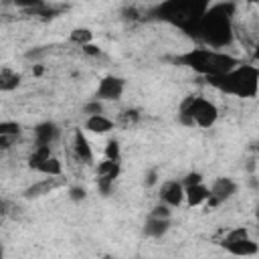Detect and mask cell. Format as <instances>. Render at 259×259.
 <instances>
[{
	"instance_id": "27",
	"label": "cell",
	"mask_w": 259,
	"mask_h": 259,
	"mask_svg": "<svg viewBox=\"0 0 259 259\" xmlns=\"http://www.w3.org/2000/svg\"><path fill=\"white\" fill-rule=\"evenodd\" d=\"M180 182H182V186H184V188H188V186H196V184H202V174H200V172H188Z\"/></svg>"
},
{
	"instance_id": "12",
	"label": "cell",
	"mask_w": 259,
	"mask_h": 259,
	"mask_svg": "<svg viewBox=\"0 0 259 259\" xmlns=\"http://www.w3.org/2000/svg\"><path fill=\"white\" fill-rule=\"evenodd\" d=\"M73 152L81 162H85V164L93 162V150H91L89 140L85 138V134L81 130H75V134H73Z\"/></svg>"
},
{
	"instance_id": "16",
	"label": "cell",
	"mask_w": 259,
	"mask_h": 259,
	"mask_svg": "<svg viewBox=\"0 0 259 259\" xmlns=\"http://www.w3.org/2000/svg\"><path fill=\"white\" fill-rule=\"evenodd\" d=\"M22 81V75L12 71L10 67H2L0 69V91L8 93V91H14Z\"/></svg>"
},
{
	"instance_id": "1",
	"label": "cell",
	"mask_w": 259,
	"mask_h": 259,
	"mask_svg": "<svg viewBox=\"0 0 259 259\" xmlns=\"http://www.w3.org/2000/svg\"><path fill=\"white\" fill-rule=\"evenodd\" d=\"M237 12L235 2H219L210 4L204 16L200 18L194 36L200 38L208 49L217 51L233 40V16Z\"/></svg>"
},
{
	"instance_id": "23",
	"label": "cell",
	"mask_w": 259,
	"mask_h": 259,
	"mask_svg": "<svg viewBox=\"0 0 259 259\" xmlns=\"http://www.w3.org/2000/svg\"><path fill=\"white\" fill-rule=\"evenodd\" d=\"M105 158L107 160H113V162H119L121 158V148H119V142L117 140H109L105 144Z\"/></svg>"
},
{
	"instance_id": "25",
	"label": "cell",
	"mask_w": 259,
	"mask_h": 259,
	"mask_svg": "<svg viewBox=\"0 0 259 259\" xmlns=\"http://www.w3.org/2000/svg\"><path fill=\"white\" fill-rule=\"evenodd\" d=\"M83 113H87V117H91V115H101V113H103V101H99V99L87 101V103L83 105Z\"/></svg>"
},
{
	"instance_id": "33",
	"label": "cell",
	"mask_w": 259,
	"mask_h": 259,
	"mask_svg": "<svg viewBox=\"0 0 259 259\" xmlns=\"http://www.w3.org/2000/svg\"><path fill=\"white\" fill-rule=\"evenodd\" d=\"M16 138H10V136H0V148L2 150H8L10 148V144L14 142Z\"/></svg>"
},
{
	"instance_id": "4",
	"label": "cell",
	"mask_w": 259,
	"mask_h": 259,
	"mask_svg": "<svg viewBox=\"0 0 259 259\" xmlns=\"http://www.w3.org/2000/svg\"><path fill=\"white\" fill-rule=\"evenodd\" d=\"M206 83L221 93L237 95L243 99H251L259 93V69L251 63H241L233 71L219 75V77H208Z\"/></svg>"
},
{
	"instance_id": "14",
	"label": "cell",
	"mask_w": 259,
	"mask_h": 259,
	"mask_svg": "<svg viewBox=\"0 0 259 259\" xmlns=\"http://www.w3.org/2000/svg\"><path fill=\"white\" fill-rule=\"evenodd\" d=\"M170 229V219H152L148 217L146 225H144V235L152 237V239H160L162 235H166Z\"/></svg>"
},
{
	"instance_id": "38",
	"label": "cell",
	"mask_w": 259,
	"mask_h": 259,
	"mask_svg": "<svg viewBox=\"0 0 259 259\" xmlns=\"http://www.w3.org/2000/svg\"><path fill=\"white\" fill-rule=\"evenodd\" d=\"M249 184H251L253 188H259V182H257V180H249Z\"/></svg>"
},
{
	"instance_id": "32",
	"label": "cell",
	"mask_w": 259,
	"mask_h": 259,
	"mask_svg": "<svg viewBox=\"0 0 259 259\" xmlns=\"http://www.w3.org/2000/svg\"><path fill=\"white\" fill-rule=\"evenodd\" d=\"M138 117H140V113H138L136 109H127V111L121 113V119H123L125 123H134V121H138Z\"/></svg>"
},
{
	"instance_id": "26",
	"label": "cell",
	"mask_w": 259,
	"mask_h": 259,
	"mask_svg": "<svg viewBox=\"0 0 259 259\" xmlns=\"http://www.w3.org/2000/svg\"><path fill=\"white\" fill-rule=\"evenodd\" d=\"M170 214H172V210H170V206L164 204V202H158V204L150 210V217H152V219H170Z\"/></svg>"
},
{
	"instance_id": "2",
	"label": "cell",
	"mask_w": 259,
	"mask_h": 259,
	"mask_svg": "<svg viewBox=\"0 0 259 259\" xmlns=\"http://www.w3.org/2000/svg\"><path fill=\"white\" fill-rule=\"evenodd\" d=\"M208 2H162L156 4L152 8H148L146 18H154V20H164L170 22L178 28H182L186 34L194 36L196 26L200 22V18L204 16V12L208 10Z\"/></svg>"
},
{
	"instance_id": "7",
	"label": "cell",
	"mask_w": 259,
	"mask_h": 259,
	"mask_svg": "<svg viewBox=\"0 0 259 259\" xmlns=\"http://www.w3.org/2000/svg\"><path fill=\"white\" fill-rule=\"evenodd\" d=\"M125 89V79L117 77V75H107L99 81L97 91H95V99L99 101H117L121 99Z\"/></svg>"
},
{
	"instance_id": "28",
	"label": "cell",
	"mask_w": 259,
	"mask_h": 259,
	"mask_svg": "<svg viewBox=\"0 0 259 259\" xmlns=\"http://www.w3.org/2000/svg\"><path fill=\"white\" fill-rule=\"evenodd\" d=\"M69 198H71L73 202H81V200L87 198V190H85L83 186H71V188H69Z\"/></svg>"
},
{
	"instance_id": "17",
	"label": "cell",
	"mask_w": 259,
	"mask_h": 259,
	"mask_svg": "<svg viewBox=\"0 0 259 259\" xmlns=\"http://www.w3.org/2000/svg\"><path fill=\"white\" fill-rule=\"evenodd\" d=\"M119 172H121V166H119V162H113V160H103V162H99L97 164V176H105V178H109V180H113L115 182V178L119 176Z\"/></svg>"
},
{
	"instance_id": "9",
	"label": "cell",
	"mask_w": 259,
	"mask_h": 259,
	"mask_svg": "<svg viewBox=\"0 0 259 259\" xmlns=\"http://www.w3.org/2000/svg\"><path fill=\"white\" fill-rule=\"evenodd\" d=\"M61 184H63V180H57L55 176H49V178H42V180L30 184V186H26V188L22 190V196H24L26 200H34V198H40V196L53 192V190L59 188Z\"/></svg>"
},
{
	"instance_id": "18",
	"label": "cell",
	"mask_w": 259,
	"mask_h": 259,
	"mask_svg": "<svg viewBox=\"0 0 259 259\" xmlns=\"http://www.w3.org/2000/svg\"><path fill=\"white\" fill-rule=\"evenodd\" d=\"M53 154H51V146H34L32 154L28 156V168L36 170L45 160H49Z\"/></svg>"
},
{
	"instance_id": "34",
	"label": "cell",
	"mask_w": 259,
	"mask_h": 259,
	"mask_svg": "<svg viewBox=\"0 0 259 259\" xmlns=\"http://www.w3.org/2000/svg\"><path fill=\"white\" fill-rule=\"evenodd\" d=\"M123 14H125L127 18H132V20H136V18H140V12H138V10L134 8V6H132V8H125V10H123Z\"/></svg>"
},
{
	"instance_id": "13",
	"label": "cell",
	"mask_w": 259,
	"mask_h": 259,
	"mask_svg": "<svg viewBox=\"0 0 259 259\" xmlns=\"http://www.w3.org/2000/svg\"><path fill=\"white\" fill-rule=\"evenodd\" d=\"M85 130L91 132V134L101 136V134H107V132L113 130V121L109 117H105L103 113L101 115H91V117L85 119Z\"/></svg>"
},
{
	"instance_id": "3",
	"label": "cell",
	"mask_w": 259,
	"mask_h": 259,
	"mask_svg": "<svg viewBox=\"0 0 259 259\" xmlns=\"http://www.w3.org/2000/svg\"><path fill=\"white\" fill-rule=\"evenodd\" d=\"M178 65H184L188 69H192L194 73L202 75L204 79L208 77H219L225 75L229 71H233L235 67L241 65V61L229 53H221V51H212L208 47H198V49H190L178 57L172 59Z\"/></svg>"
},
{
	"instance_id": "35",
	"label": "cell",
	"mask_w": 259,
	"mask_h": 259,
	"mask_svg": "<svg viewBox=\"0 0 259 259\" xmlns=\"http://www.w3.org/2000/svg\"><path fill=\"white\" fill-rule=\"evenodd\" d=\"M42 71H45V69H42V65H34V67H32V75H36V77H40V75H42Z\"/></svg>"
},
{
	"instance_id": "31",
	"label": "cell",
	"mask_w": 259,
	"mask_h": 259,
	"mask_svg": "<svg viewBox=\"0 0 259 259\" xmlns=\"http://www.w3.org/2000/svg\"><path fill=\"white\" fill-rule=\"evenodd\" d=\"M81 51H83L87 57H99V55H101V49H99L97 45H93V42H91V45L81 47Z\"/></svg>"
},
{
	"instance_id": "29",
	"label": "cell",
	"mask_w": 259,
	"mask_h": 259,
	"mask_svg": "<svg viewBox=\"0 0 259 259\" xmlns=\"http://www.w3.org/2000/svg\"><path fill=\"white\" fill-rule=\"evenodd\" d=\"M97 188H99V192L103 196H107L111 192V188H113V180H109L105 176H97Z\"/></svg>"
},
{
	"instance_id": "20",
	"label": "cell",
	"mask_w": 259,
	"mask_h": 259,
	"mask_svg": "<svg viewBox=\"0 0 259 259\" xmlns=\"http://www.w3.org/2000/svg\"><path fill=\"white\" fill-rule=\"evenodd\" d=\"M69 38H71V42H75L79 47H85V45H91L93 32L89 28H73L71 34H69Z\"/></svg>"
},
{
	"instance_id": "10",
	"label": "cell",
	"mask_w": 259,
	"mask_h": 259,
	"mask_svg": "<svg viewBox=\"0 0 259 259\" xmlns=\"http://www.w3.org/2000/svg\"><path fill=\"white\" fill-rule=\"evenodd\" d=\"M59 138V125L55 121H42L34 125V144L36 146H51Z\"/></svg>"
},
{
	"instance_id": "24",
	"label": "cell",
	"mask_w": 259,
	"mask_h": 259,
	"mask_svg": "<svg viewBox=\"0 0 259 259\" xmlns=\"http://www.w3.org/2000/svg\"><path fill=\"white\" fill-rule=\"evenodd\" d=\"M49 55V47H32V49H28L26 53H24V59L26 61H40V59H45Z\"/></svg>"
},
{
	"instance_id": "40",
	"label": "cell",
	"mask_w": 259,
	"mask_h": 259,
	"mask_svg": "<svg viewBox=\"0 0 259 259\" xmlns=\"http://www.w3.org/2000/svg\"><path fill=\"white\" fill-rule=\"evenodd\" d=\"M253 57H255V59H257V61H259V47H257V49H255V53H253Z\"/></svg>"
},
{
	"instance_id": "19",
	"label": "cell",
	"mask_w": 259,
	"mask_h": 259,
	"mask_svg": "<svg viewBox=\"0 0 259 259\" xmlns=\"http://www.w3.org/2000/svg\"><path fill=\"white\" fill-rule=\"evenodd\" d=\"M36 172H40V174H47V176H61L63 174V166H61V160L59 158H55V156H51L49 160H45L38 168H36Z\"/></svg>"
},
{
	"instance_id": "11",
	"label": "cell",
	"mask_w": 259,
	"mask_h": 259,
	"mask_svg": "<svg viewBox=\"0 0 259 259\" xmlns=\"http://www.w3.org/2000/svg\"><path fill=\"white\" fill-rule=\"evenodd\" d=\"M227 253L235 255V257H253L259 253V243H255L251 237L249 239H243V241H235V243H227V245H221Z\"/></svg>"
},
{
	"instance_id": "21",
	"label": "cell",
	"mask_w": 259,
	"mask_h": 259,
	"mask_svg": "<svg viewBox=\"0 0 259 259\" xmlns=\"http://www.w3.org/2000/svg\"><path fill=\"white\" fill-rule=\"evenodd\" d=\"M243 239H249V231L245 227H237L233 231L227 233V237L221 241V245H227V243H235V241H243Z\"/></svg>"
},
{
	"instance_id": "41",
	"label": "cell",
	"mask_w": 259,
	"mask_h": 259,
	"mask_svg": "<svg viewBox=\"0 0 259 259\" xmlns=\"http://www.w3.org/2000/svg\"><path fill=\"white\" fill-rule=\"evenodd\" d=\"M134 259H142V257H134Z\"/></svg>"
},
{
	"instance_id": "36",
	"label": "cell",
	"mask_w": 259,
	"mask_h": 259,
	"mask_svg": "<svg viewBox=\"0 0 259 259\" xmlns=\"http://www.w3.org/2000/svg\"><path fill=\"white\" fill-rule=\"evenodd\" d=\"M2 214H8V200H2Z\"/></svg>"
},
{
	"instance_id": "22",
	"label": "cell",
	"mask_w": 259,
	"mask_h": 259,
	"mask_svg": "<svg viewBox=\"0 0 259 259\" xmlns=\"http://www.w3.org/2000/svg\"><path fill=\"white\" fill-rule=\"evenodd\" d=\"M22 132L20 123L16 121H0V136H10V138H18Z\"/></svg>"
},
{
	"instance_id": "30",
	"label": "cell",
	"mask_w": 259,
	"mask_h": 259,
	"mask_svg": "<svg viewBox=\"0 0 259 259\" xmlns=\"http://www.w3.org/2000/svg\"><path fill=\"white\" fill-rule=\"evenodd\" d=\"M158 182V170L156 168H150L148 172H146V176H144V184L150 188V186H154Z\"/></svg>"
},
{
	"instance_id": "6",
	"label": "cell",
	"mask_w": 259,
	"mask_h": 259,
	"mask_svg": "<svg viewBox=\"0 0 259 259\" xmlns=\"http://www.w3.org/2000/svg\"><path fill=\"white\" fill-rule=\"evenodd\" d=\"M239 186L233 178H227V176H221L212 182L210 186V196L206 200V208H217L219 204H223L225 200H229L233 194H237Z\"/></svg>"
},
{
	"instance_id": "8",
	"label": "cell",
	"mask_w": 259,
	"mask_h": 259,
	"mask_svg": "<svg viewBox=\"0 0 259 259\" xmlns=\"http://www.w3.org/2000/svg\"><path fill=\"white\" fill-rule=\"evenodd\" d=\"M186 200V188L182 186L180 180H168L160 188V202L168 204L170 208L180 206Z\"/></svg>"
},
{
	"instance_id": "39",
	"label": "cell",
	"mask_w": 259,
	"mask_h": 259,
	"mask_svg": "<svg viewBox=\"0 0 259 259\" xmlns=\"http://www.w3.org/2000/svg\"><path fill=\"white\" fill-rule=\"evenodd\" d=\"M255 219H257V221H259V204H257V206H255Z\"/></svg>"
},
{
	"instance_id": "37",
	"label": "cell",
	"mask_w": 259,
	"mask_h": 259,
	"mask_svg": "<svg viewBox=\"0 0 259 259\" xmlns=\"http://www.w3.org/2000/svg\"><path fill=\"white\" fill-rule=\"evenodd\" d=\"M251 150H253V152H257V154H259V142H253V144H251Z\"/></svg>"
},
{
	"instance_id": "5",
	"label": "cell",
	"mask_w": 259,
	"mask_h": 259,
	"mask_svg": "<svg viewBox=\"0 0 259 259\" xmlns=\"http://www.w3.org/2000/svg\"><path fill=\"white\" fill-rule=\"evenodd\" d=\"M219 119V107L200 97V95H186L178 109V121L182 125H198V127H212Z\"/></svg>"
},
{
	"instance_id": "15",
	"label": "cell",
	"mask_w": 259,
	"mask_h": 259,
	"mask_svg": "<svg viewBox=\"0 0 259 259\" xmlns=\"http://www.w3.org/2000/svg\"><path fill=\"white\" fill-rule=\"evenodd\" d=\"M210 196V188L204 184H196V186H188L186 188V204L188 206H200L202 202H206Z\"/></svg>"
}]
</instances>
